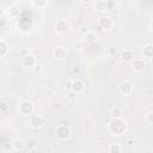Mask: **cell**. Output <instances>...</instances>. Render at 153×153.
Returning a JSON list of instances; mask_svg holds the SVG:
<instances>
[{
	"label": "cell",
	"instance_id": "1",
	"mask_svg": "<svg viewBox=\"0 0 153 153\" xmlns=\"http://www.w3.org/2000/svg\"><path fill=\"white\" fill-rule=\"evenodd\" d=\"M108 130L110 131V134H112L115 136L123 135L127 131V123L123 120V117L122 118H112L108 124Z\"/></svg>",
	"mask_w": 153,
	"mask_h": 153
},
{
	"label": "cell",
	"instance_id": "2",
	"mask_svg": "<svg viewBox=\"0 0 153 153\" xmlns=\"http://www.w3.org/2000/svg\"><path fill=\"white\" fill-rule=\"evenodd\" d=\"M55 135L60 141H67L72 136V130L67 124H60L55 129Z\"/></svg>",
	"mask_w": 153,
	"mask_h": 153
},
{
	"label": "cell",
	"instance_id": "3",
	"mask_svg": "<svg viewBox=\"0 0 153 153\" xmlns=\"http://www.w3.org/2000/svg\"><path fill=\"white\" fill-rule=\"evenodd\" d=\"M33 110H35V106L32 104V102L30 100H22L18 105V111L22 116H30L33 114Z\"/></svg>",
	"mask_w": 153,
	"mask_h": 153
},
{
	"label": "cell",
	"instance_id": "4",
	"mask_svg": "<svg viewBox=\"0 0 153 153\" xmlns=\"http://www.w3.org/2000/svg\"><path fill=\"white\" fill-rule=\"evenodd\" d=\"M71 30V24L68 20L66 19H59L57 22H55L54 24V31L59 35H63L67 33Z\"/></svg>",
	"mask_w": 153,
	"mask_h": 153
},
{
	"label": "cell",
	"instance_id": "5",
	"mask_svg": "<svg viewBox=\"0 0 153 153\" xmlns=\"http://www.w3.org/2000/svg\"><path fill=\"white\" fill-rule=\"evenodd\" d=\"M29 124L33 129H39L45 124V118L38 114H32L29 116Z\"/></svg>",
	"mask_w": 153,
	"mask_h": 153
},
{
	"label": "cell",
	"instance_id": "6",
	"mask_svg": "<svg viewBox=\"0 0 153 153\" xmlns=\"http://www.w3.org/2000/svg\"><path fill=\"white\" fill-rule=\"evenodd\" d=\"M98 25L102 30H105V31H109L114 27V19L110 17V16H102L99 19H98Z\"/></svg>",
	"mask_w": 153,
	"mask_h": 153
},
{
	"label": "cell",
	"instance_id": "7",
	"mask_svg": "<svg viewBox=\"0 0 153 153\" xmlns=\"http://www.w3.org/2000/svg\"><path fill=\"white\" fill-rule=\"evenodd\" d=\"M118 90H120V92H121L122 94H130V93L133 92V90H134V86H133V84H131L130 81L123 80V81L120 82Z\"/></svg>",
	"mask_w": 153,
	"mask_h": 153
},
{
	"label": "cell",
	"instance_id": "8",
	"mask_svg": "<svg viewBox=\"0 0 153 153\" xmlns=\"http://www.w3.org/2000/svg\"><path fill=\"white\" fill-rule=\"evenodd\" d=\"M22 65L24 67H26V68H33L37 65V60H36V57L33 55L29 54V55L22 57Z\"/></svg>",
	"mask_w": 153,
	"mask_h": 153
},
{
	"label": "cell",
	"instance_id": "9",
	"mask_svg": "<svg viewBox=\"0 0 153 153\" xmlns=\"http://www.w3.org/2000/svg\"><path fill=\"white\" fill-rule=\"evenodd\" d=\"M71 90H73L74 92H76L78 94L82 93L85 91V84L84 81H81L80 79H75L72 81V85H71Z\"/></svg>",
	"mask_w": 153,
	"mask_h": 153
},
{
	"label": "cell",
	"instance_id": "10",
	"mask_svg": "<svg viewBox=\"0 0 153 153\" xmlns=\"http://www.w3.org/2000/svg\"><path fill=\"white\" fill-rule=\"evenodd\" d=\"M54 57L56 60H65L67 57V49L65 47H57L54 49Z\"/></svg>",
	"mask_w": 153,
	"mask_h": 153
},
{
	"label": "cell",
	"instance_id": "11",
	"mask_svg": "<svg viewBox=\"0 0 153 153\" xmlns=\"http://www.w3.org/2000/svg\"><path fill=\"white\" fill-rule=\"evenodd\" d=\"M12 146H13V151H16V152H23L25 149L26 143H25V141L23 139H14L12 141Z\"/></svg>",
	"mask_w": 153,
	"mask_h": 153
},
{
	"label": "cell",
	"instance_id": "12",
	"mask_svg": "<svg viewBox=\"0 0 153 153\" xmlns=\"http://www.w3.org/2000/svg\"><path fill=\"white\" fill-rule=\"evenodd\" d=\"M120 57H121V60L124 61V62H131V61L134 60V53H133L130 49H124V50L121 53Z\"/></svg>",
	"mask_w": 153,
	"mask_h": 153
},
{
	"label": "cell",
	"instance_id": "13",
	"mask_svg": "<svg viewBox=\"0 0 153 153\" xmlns=\"http://www.w3.org/2000/svg\"><path fill=\"white\" fill-rule=\"evenodd\" d=\"M131 62H133V63H131L133 68H134L135 71H137V72L143 71V68L146 67V63H145V61H143L142 59H134Z\"/></svg>",
	"mask_w": 153,
	"mask_h": 153
},
{
	"label": "cell",
	"instance_id": "14",
	"mask_svg": "<svg viewBox=\"0 0 153 153\" xmlns=\"http://www.w3.org/2000/svg\"><path fill=\"white\" fill-rule=\"evenodd\" d=\"M94 8L99 12H106L109 11V7H108V1L106 0H97L96 1V5H94Z\"/></svg>",
	"mask_w": 153,
	"mask_h": 153
},
{
	"label": "cell",
	"instance_id": "15",
	"mask_svg": "<svg viewBox=\"0 0 153 153\" xmlns=\"http://www.w3.org/2000/svg\"><path fill=\"white\" fill-rule=\"evenodd\" d=\"M84 41H85L86 43H88V44L94 43V42L97 41V33H96L94 31L90 30V31H88L86 35H84Z\"/></svg>",
	"mask_w": 153,
	"mask_h": 153
},
{
	"label": "cell",
	"instance_id": "16",
	"mask_svg": "<svg viewBox=\"0 0 153 153\" xmlns=\"http://www.w3.org/2000/svg\"><path fill=\"white\" fill-rule=\"evenodd\" d=\"M10 51L8 44L5 39H0V57H5Z\"/></svg>",
	"mask_w": 153,
	"mask_h": 153
},
{
	"label": "cell",
	"instance_id": "17",
	"mask_svg": "<svg viewBox=\"0 0 153 153\" xmlns=\"http://www.w3.org/2000/svg\"><path fill=\"white\" fill-rule=\"evenodd\" d=\"M142 55L147 59L153 57V44H146L142 48Z\"/></svg>",
	"mask_w": 153,
	"mask_h": 153
},
{
	"label": "cell",
	"instance_id": "18",
	"mask_svg": "<svg viewBox=\"0 0 153 153\" xmlns=\"http://www.w3.org/2000/svg\"><path fill=\"white\" fill-rule=\"evenodd\" d=\"M7 12H8V16H10L11 18H18L19 14H20V10H19L17 6H14V5L10 6Z\"/></svg>",
	"mask_w": 153,
	"mask_h": 153
},
{
	"label": "cell",
	"instance_id": "19",
	"mask_svg": "<svg viewBox=\"0 0 153 153\" xmlns=\"http://www.w3.org/2000/svg\"><path fill=\"white\" fill-rule=\"evenodd\" d=\"M111 117L112 118H122L123 117V111L120 106H115L111 109V112H110Z\"/></svg>",
	"mask_w": 153,
	"mask_h": 153
},
{
	"label": "cell",
	"instance_id": "20",
	"mask_svg": "<svg viewBox=\"0 0 153 153\" xmlns=\"http://www.w3.org/2000/svg\"><path fill=\"white\" fill-rule=\"evenodd\" d=\"M32 5L36 8H45L48 6L47 0H32Z\"/></svg>",
	"mask_w": 153,
	"mask_h": 153
},
{
	"label": "cell",
	"instance_id": "21",
	"mask_svg": "<svg viewBox=\"0 0 153 153\" xmlns=\"http://www.w3.org/2000/svg\"><path fill=\"white\" fill-rule=\"evenodd\" d=\"M108 152L109 153H121L122 152V147L118 145V143H111L108 148Z\"/></svg>",
	"mask_w": 153,
	"mask_h": 153
},
{
	"label": "cell",
	"instance_id": "22",
	"mask_svg": "<svg viewBox=\"0 0 153 153\" xmlns=\"http://www.w3.org/2000/svg\"><path fill=\"white\" fill-rule=\"evenodd\" d=\"M76 97H78V93H76V92H74L73 90H71V88H69V90L67 91V98H68V99H71V100H75V99H76Z\"/></svg>",
	"mask_w": 153,
	"mask_h": 153
},
{
	"label": "cell",
	"instance_id": "23",
	"mask_svg": "<svg viewBox=\"0 0 153 153\" xmlns=\"http://www.w3.org/2000/svg\"><path fill=\"white\" fill-rule=\"evenodd\" d=\"M88 31H90V29H88V26H87V25H80V26H79V32H80L82 36H84V35H86Z\"/></svg>",
	"mask_w": 153,
	"mask_h": 153
},
{
	"label": "cell",
	"instance_id": "24",
	"mask_svg": "<svg viewBox=\"0 0 153 153\" xmlns=\"http://www.w3.org/2000/svg\"><path fill=\"white\" fill-rule=\"evenodd\" d=\"M146 121H147V123L153 124V111H149V112L146 115Z\"/></svg>",
	"mask_w": 153,
	"mask_h": 153
},
{
	"label": "cell",
	"instance_id": "25",
	"mask_svg": "<svg viewBox=\"0 0 153 153\" xmlns=\"http://www.w3.org/2000/svg\"><path fill=\"white\" fill-rule=\"evenodd\" d=\"M29 54H30V51H29V49H26V48H22V49L19 50L20 57H24V56H26V55H29Z\"/></svg>",
	"mask_w": 153,
	"mask_h": 153
},
{
	"label": "cell",
	"instance_id": "26",
	"mask_svg": "<svg viewBox=\"0 0 153 153\" xmlns=\"http://www.w3.org/2000/svg\"><path fill=\"white\" fill-rule=\"evenodd\" d=\"M32 71H33L35 73H41V72H42V66L37 63V65H36V66L32 68Z\"/></svg>",
	"mask_w": 153,
	"mask_h": 153
},
{
	"label": "cell",
	"instance_id": "27",
	"mask_svg": "<svg viewBox=\"0 0 153 153\" xmlns=\"http://www.w3.org/2000/svg\"><path fill=\"white\" fill-rule=\"evenodd\" d=\"M6 109H7V104H6V102H1V106H0V110H1L2 112H5V111H6Z\"/></svg>",
	"mask_w": 153,
	"mask_h": 153
},
{
	"label": "cell",
	"instance_id": "28",
	"mask_svg": "<svg viewBox=\"0 0 153 153\" xmlns=\"http://www.w3.org/2000/svg\"><path fill=\"white\" fill-rule=\"evenodd\" d=\"M78 47V49H81L82 48V45H81V43L80 42H78V43H75V48Z\"/></svg>",
	"mask_w": 153,
	"mask_h": 153
},
{
	"label": "cell",
	"instance_id": "29",
	"mask_svg": "<svg viewBox=\"0 0 153 153\" xmlns=\"http://www.w3.org/2000/svg\"><path fill=\"white\" fill-rule=\"evenodd\" d=\"M82 4H90V2H92L93 0H80Z\"/></svg>",
	"mask_w": 153,
	"mask_h": 153
},
{
	"label": "cell",
	"instance_id": "30",
	"mask_svg": "<svg viewBox=\"0 0 153 153\" xmlns=\"http://www.w3.org/2000/svg\"><path fill=\"white\" fill-rule=\"evenodd\" d=\"M149 29L153 31V19H152V20H151V23H149Z\"/></svg>",
	"mask_w": 153,
	"mask_h": 153
},
{
	"label": "cell",
	"instance_id": "31",
	"mask_svg": "<svg viewBox=\"0 0 153 153\" xmlns=\"http://www.w3.org/2000/svg\"><path fill=\"white\" fill-rule=\"evenodd\" d=\"M149 60H151V63L153 65V57H152V59H149Z\"/></svg>",
	"mask_w": 153,
	"mask_h": 153
},
{
	"label": "cell",
	"instance_id": "32",
	"mask_svg": "<svg viewBox=\"0 0 153 153\" xmlns=\"http://www.w3.org/2000/svg\"><path fill=\"white\" fill-rule=\"evenodd\" d=\"M152 152H153V149H152Z\"/></svg>",
	"mask_w": 153,
	"mask_h": 153
}]
</instances>
